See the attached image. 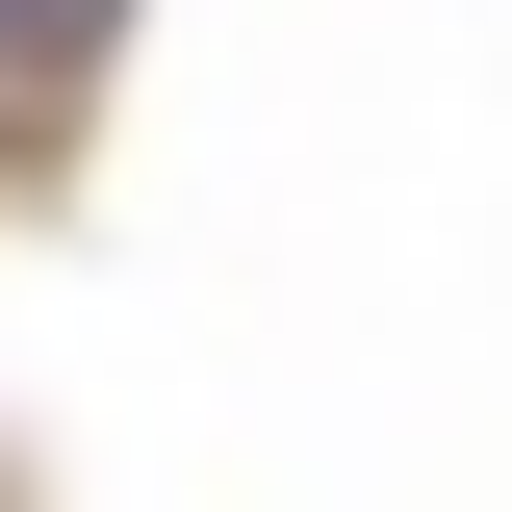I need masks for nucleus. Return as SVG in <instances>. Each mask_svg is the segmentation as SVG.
Listing matches in <instances>:
<instances>
[{"mask_svg":"<svg viewBox=\"0 0 512 512\" xmlns=\"http://www.w3.org/2000/svg\"><path fill=\"white\" fill-rule=\"evenodd\" d=\"M52 26H103V0H0V52H52Z\"/></svg>","mask_w":512,"mask_h":512,"instance_id":"f257e3e1","label":"nucleus"}]
</instances>
